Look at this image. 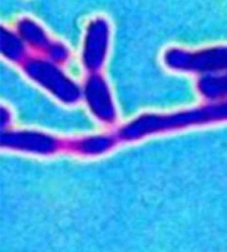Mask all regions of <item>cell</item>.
Listing matches in <instances>:
<instances>
[{
	"label": "cell",
	"mask_w": 227,
	"mask_h": 252,
	"mask_svg": "<svg viewBox=\"0 0 227 252\" xmlns=\"http://www.w3.org/2000/svg\"><path fill=\"white\" fill-rule=\"evenodd\" d=\"M23 69L35 83L64 104H73L80 98L79 87L51 61L31 59L24 61Z\"/></svg>",
	"instance_id": "3957f363"
},
{
	"label": "cell",
	"mask_w": 227,
	"mask_h": 252,
	"mask_svg": "<svg viewBox=\"0 0 227 252\" xmlns=\"http://www.w3.org/2000/svg\"><path fill=\"white\" fill-rule=\"evenodd\" d=\"M221 121H227V101L182 110L178 113L142 114L121 127L118 137L124 141H137L146 135Z\"/></svg>",
	"instance_id": "6da1fadb"
},
{
	"label": "cell",
	"mask_w": 227,
	"mask_h": 252,
	"mask_svg": "<svg viewBox=\"0 0 227 252\" xmlns=\"http://www.w3.org/2000/svg\"><path fill=\"white\" fill-rule=\"evenodd\" d=\"M23 40L3 28L1 31V52L7 59L12 61H24L26 49L22 43Z\"/></svg>",
	"instance_id": "30bf717a"
},
{
	"label": "cell",
	"mask_w": 227,
	"mask_h": 252,
	"mask_svg": "<svg viewBox=\"0 0 227 252\" xmlns=\"http://www.w3.org/2000/svg\"><path fill=\"white\" fill-rule=\"evenodd\" d=\"M113 145L114 139L109 135H96L72 141L68 145V149L83 156H98L110 150Z\"/></svg>",
	"instance_id": "ba28073f"
},
{
	"label": "cell",
	"mask_w": 227,
	"mask_h": 252,
	"mask_svg": "<svg viewBox=\"0 0 227 252\" xmlns=\"http://www.w3.org/2000/svg\"><path fill=\"white\" fill-rule=\"evenodd\" d=\"M165 65L177 72L192 73H221L227 70V45L201 51L167 49L163 55Z\"/></svg>",
	"instance_id": "7a4b0ae2"
},
{
	"label": "cell",
	"mask_w": 227,
	"mask_h": 252,
	"mask_svg": "<svg viewBox=\"0 0 227 252\" xmlns=\"http://www.w3.org/2000/svg\"><path fill=\"white\" fill-rule=\"evenodd\" d=\"M18 32L19 37L23 41H26L27 44H30L35 49H39L45 55H48L57 63L65 61L69 56L68 49L63 44L55 43L49 39L43 28L32 19H22L18 23Z\"/></svg>",
	"instance_id": "52a82bcc"
},
{
	"label": "cell",
	"mask_w": 227,
	"mask_h": 252,
	"mask_svg": "<svg viewBox=\"0 0 227 252\" xmlns=\"http://www.w3.org/2000/svg\"><path fill=\"white\" fill-rule=\"evenodd\" d=\"M110 28L106 19L91 20L85 31L83 47V64L87 70L96 73L104 65L109 47Z\"/></svg>",
	"instance_id": "277c9868"
},
{
	"label": "cell",
	"mask_w": 227,
	"mask_h": 252,
	"mask_svg": "<svg viewBox=\"0 0 227 252\" xmlns=\"http://www.w3.org/2000/svg\"><path fill=\"white\" fill-rule=\"evenodd\" d=\"M198 92L210 100L227 98V73L206 74L198 81Z\"/></svg>",
	"instance_id": "9c48e42d"
},
{
	"label": "cell",
	"mask_w": 227,
	"mask_h": 252,
	"mask_svg": "<svg viewBox=\"0 0 227 252\" xmlns=\"http://www.w3.org/2000/svg\"><path fill=\"white\" fill-rule=\"evenodd\" d=\"M84 96L91 112L100 121L110 124L116 120V108L109 87L100 74H92L87 80Z\"/></svg>",
	"instance_id": "8992f818"
},
{
	"label": "cell",
	"mask_w": 227,
	"mask_h": 252,
	"mask_svg": "<svg viewBox=\"0 0 227 252\" xmlns=\"http://www.w3.org/2000/svg\"><path fill=\"white\" fill-rule=\"evenodd\" d=\"M1 146L12 150L47 156L64 148V144L56 137L37 131H9L1 135Z\"/></svg>",
	"instance_id": "5b68a950"
}]
</instances>
